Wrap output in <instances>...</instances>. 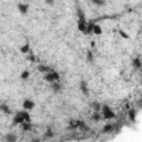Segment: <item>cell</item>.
Returning <instances> with one entry per match:
<instances>
[{
	"mask_svg": "<svg viewBox=\"0 0 142 142\" xmlns=\"http://www.w3.org/2000/svg\"><path fill=\"white\" fill-rule=\"evenodd\" d=\"M112 129H113V127L111 125V124H107V125L103 127V132H110Z\"/></svg>",
	"mask_w": 142,
	"mask_h": 142,
	"instance_id": "obj_17",
	"label": "cell"
},
{
	"mask_svg": "<svg viewBox=\"0 0 142 142\" xmlns=\"http://www.w3.org/2000/svg\"><path fill=\"white\" fill-rule=\"evenodd\" d=\"M38 71H40V72H42V73H49L51 70L49 67L44 66V65H39V66H38Z\"/></svg>",
	"mask_w": 142,
	"mask_h": 142,
	"instance_id": "obj_5",
	"label": "cell"
},
{
	"mask_svg": "<svg viewBox=\"0 0 142 142\" xmlns=\"http://www.w3.org/2000/svg\"><path fill=\"white\" fill-rule=\"evenodd\" d=\"M119 33H120L121 37H122V38H124V39H128V38H129L128 33H127V32H124L123 30H119Z\"/></svg>",
	"mask_w": 142,
	"mask_h": 142,
	"instance_id": "obj_18",
	"label": "cell"
},
{
	"mask_svg": "<svg viewBox=\"0 0 142 142\" xmlns=\"http://www.w3.org/2000/svg\"><path fill=\"white\" fill-rule=\"evenodd\" d=\"M22 107H23V109H26V110H30L34 107V102L31 101V100H26V101L22 103Z\"/></svg>",
	"mask_w": 142,
	"mask_h": 142,
	"instance_id": "obj_3",
	"label": "cell"
},
{
	"mask_svg": "<svg viewBox=\"0 0 142 142\" xmlns=\"http://www.w3.org/2000/svg\"><path fill=\"white\" fill-rule=\"evenodd\" d=\"M88 59L92 60V53H91V52H88Z\"/></svg>",
	"mask_w": 142,
	"mask_h": 142,
	"instance_id": "obj_22",
	"label": "cell"
},
{
	"mask_svg": "<svg viewBox=\"0 0 142 142\" xmlns=\"http://www.w3.org/2000/svg\"><path fill=\"white\" fill-rule=\"evenodd\" d=\"M102 110H103V117H104V119H112V118H114V116H116L114 112L111 111V109H110L108 106H103Z\"/></svg>",
	"mask_w": 142,
	"mask_h": 142,
	"instance_id": "obj_2",
	"label": "cell"
},
{
	"mask_svg": "<svg viewBox=\"0 0 142 142\" xmlns=\"http://www.w3.org/2000/svg\"><path fill=\"white\" fill-rule=\"evenodd\" d=\"M93 33H95L97 36H100L102 33V29L99 25H95V27H93Z\"/></svg>",
	"mask_w": 142,
	"mask_h": 142,
	"instance_id": "obj_10",
	"label": "cell"
},
{
	"mask_svg": "<svg viewBox=\"0 0 142 142\" xmlns=\"http://www.w3.org/2000/svg\"><path fill=\"white\" fill-rule=\"evenodd\" d=\"M52 89H53L55 91H59V90L61 89V86L59 83H57V82H53V83H52Z\"/></svg>",
	"mask_w": 142,
	"mask_h": 142,
	"instance_id": "obj_16",
	"label": "cell"
},
{
	"mask_svg": "<svg viewBox=\"0 0 142 142\" xmlns=\"http://www.w3.org/2000/svg\"><path fill=\"white\" fill-rule=\"evenodd\" d=\"M30 128H31L30 122H25V123L22 124V130L23 131H28V130H30Z\"/></svg>",
	"mask_w": 142,
	"mask_h": 142,
	"instance_id": "obj_15",
	"label": "cell"
},
{
	"mask_svg": "<svg viewBox=\"0 0 142 142\" xmlns=\"http://www.w3.org/2000/svg\"><path fill=\"white\" fill-rule=\"evenodd\" d=\"M80 89L84 95H87L88 93V86H87V82H86V81H82V82L80 83Z\"/></svg>",
	"mask_w": 142,
	"mask_h": 142,
	"instance_id": "obj_9",
	"label": "cell"
},
{
	"mask_svg": "<svg viewBox=\"0 0 142 142\" xmlns=\"http://www.w3.org/2000/svg\"><path fill=\"white\" fill-rule=\"evenodd\" d=\"M21 79L22 80H27L28 78H29V71H27V70H25V71H22L21 73Z\"/></svg>",
	"mask_w": 142,
	"mask_h": 142,
	"instance_id": "obj_14",
	"label": "cell"
},
{
	"mask_svg": "<svg viewBox=\"0 0 142 142\" xmlns=\"http://www.w3.org/2000/svg\"><path fill=\"white\" fill-rule=\"evenodd\" d=\"M6 141L7 142H16L17 141V137L13 133H8L6 135Z\"/></svg>",
	"mask_w": 142,
	"mask_h": 142,
	"instance_id": "obj_7",
	"label": "cell"
},
{
	"mask_svg": "<svg viewBox=\"0 0 142 142\" xmlns=\"http://www.w3.org/2000/svg\"><path fill=\"white\" fill-rule=\"evenodd\" d=\"M20 51H21L22 53H27V52H29V44L28 43L23 44V46L20 48Z\"/></svg>",
	"mask_w": 142,
	"mask_h": 142,
	"instance_id": "obj_13",
	"label": "cell"
},
{
	"mask_svg": "<svg viewBox=\"0 0 142 142\" xmlns=\"http://www.w3.org/2000/svg\"><path fill=\"white\" fill-rule=\"evenodd\" d=\"M135 114H137V112H135L134 109H131L130 110V112H129V119L131 121H133L135 119Z\"/></svg>",
	"mask_w": 142,
	"mask_h": 142,
	"instance_id": "obj_12",
	"label": "cell"
},
{
	"mask_svg": "<svg viewBox=\"0 0 142 142\" xmlns=\"http://www.w3.org/2000/svg\"><path fill=\"white\" fill-rule=\"evenodd\" d=\"M92 119H93V120L95 121H99L100 120V119H101V117H100V114H99V113H93V117H92Z\"/></svg>",
	"mask_w": 142,
	"mask_h": 142,
	"instance_id": "obj_19",
	"label": "cell"
},
{
	"mask_svg": "<svg viewBox=\"0 0 142 142\" xmlns=\"http://www.w3.org/2000/svg\"><path fill=\"white\" fill-rule=\"evenodd\" d=\"M132 66L134 67V68H137V69L141 68V67H142V62H141V60H140L139 58L133 59V60H132Z\"/></svg>",
	"mask_w": 142,
	"mask_h": 142,
	"instance_id": "obj_8",
	"label": "cell"
},
{
	"mask_svg": "<svg viewBox=\"0 0 142 142\" xmlns=\"http://www.w3.org/2000/svg\"><path fill=\"white\" fill-rule=\"evenodd\" d=\"M93 27H95V23H92V22H89L87 25V33H90V32H93Z\"/></svg>",
	"mask_w": 142,
	"mask_h": 142,
	"instance_id": "obj_11",
	"label": "cell"
},
{
	"mask_svg": "<svg viewBox=\"0 0 142 142\" xmlns=\"http://www.w3.org/2000/svg\"><path fill=\"white\" fill-rule=\"evenodd\" d=\"M87 25L86 21H79L78 22V29L80 30L81 32H86L87 31Z\"/></svg>",
	"mask_w": 142,
	"mask_h": 142,
	"instance_id": "obj_4",
	"label": "cell"
},
{
	"mask_svg": "<svg viewBox=\"0 0 142 142\" xmlns=\"http://www.w3.org/2000/svg\"><path fill=\"white\" fill-rule=\"evenodd\" d=\"M46 137H47V138H51V137H53V133H52V131L48 130L47 133H46Z\"/></svg>",
	"mask_w": 142,
	"mask_h": 142,
	"instance_id": "obj_20",
	"label": "cell"
},
{
	"mask_svg": "<svg viewBox=\"0 0 142 142\" xmlns=\"http://www.w3.org/2000/svg\"><path fill=\"white\" fill-rule=\"evenodd\" d=\"M93 4H98V6H103V4H104V2H103V1H93Z\"/></svg>",
	"mask_w": 142,
	"mask_h": 142,
	"instance_id": "obj_21",
	"label": "cell"
},
{
	"mask_svg": "<svg viewBox=\"0 0 142 142\" xmlns=\"http://www.w3.org/2000/svg\"><path fill=\"white\" fill-rule=\"evenodd\" d=\"M18 9H19V11H20L21 13H27V11H28V4H18Z\"/></svg>",
	"mask_w": 142,
	"mask_h": 142,
	"instance_id": "obj_6",
	"label": "cell"
},
{
	"mask_svg": "<svg viewBox=\"0 0 142 142\" xmlns=\"http://www.w3.org/2000/svg\"><path fill=\"white\" fill-rule=\"evenodd\" d=\"M59 74L56 71H50L49 73H47L46 76H44V80L48 81V82H57V81L59 80Z\"/></svg>",
	"mask_w": 142,
	"mask_h": 142,
	"instance_id": "obj_1",
	"label": "cell"
}]
</instances>
